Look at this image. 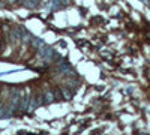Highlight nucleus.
Here are the masks:
<instances>
[{"label": "nucleus", "instance_id": "f257e3e1", "mask_svg": "<svg viewBox=\"0 0 150 135\" xmlns=\"http://www.w3.org/2000/svg\"><path fill=\"white\" fill-rule=\"evenodd\" d=\"M38 53H39L41 57H44L45 60H50L54 57V51L51 50V48H48L45 44H42L41 47H38Z\"/></svg>", "mask_w": 150, "mask_h": 135}, {"label": "nucleus", "instance_id": "f03ea898", "mask_svg": "<svg viewBox=\"0 0 150 135\" xmlns=\"http://www.w3.org/2000/svg\"><path fill=\"white\" fill-rule=\"evenodd\" d=\"M29 101H30V98L29 96H24L23 93H21V96H20V101H18V110H21V111H24V110H27V105H29Z\"/></svg>", "mask_w": 150, "mask_h": 135}, {"label": "nucleus", "instance_id": "7ed1b4c3", "mask_svg": "<svg viewBox=\"0 0 150 135\" xmlns=\"http://www.w3.org/2000/svg\"><path fill=\"white\" fill-rule=\"evenodd\" d=\"M56 101V98L53 95V92H45L44 93V104H51Z\"/></svg>", "mask_w": 150, "mask_h": 135}, {"label": "nucleus", "instance_id": "20e7f679", "mask_svg": "<svg viewBox=\"0 0 150 135\" xmlns=\"http://www.w3.org/2000/svg\"><path fill=\"white\" fill-rule=\"evenodd\" d=\"M23 5L26 6V8H30V9H33V8H36V6H38V0H24V2H23Z\"/></svg>", "mask_w": 150, "mask_h": 135}, {"label": "nucleus", "instance_id": "39448f33", "mask_svg": "<svg viewBox=\"0 0 150 135\" xmlns=\"http://www.w3.org/2000/svg\"><path fill=\"white\" fill-rule=\"evenodd\" d=\"M5 2H6V3H15L17 0H5Z\"/></svg>", "mask_w": 150, "mask_h": 135}]
</instances>
